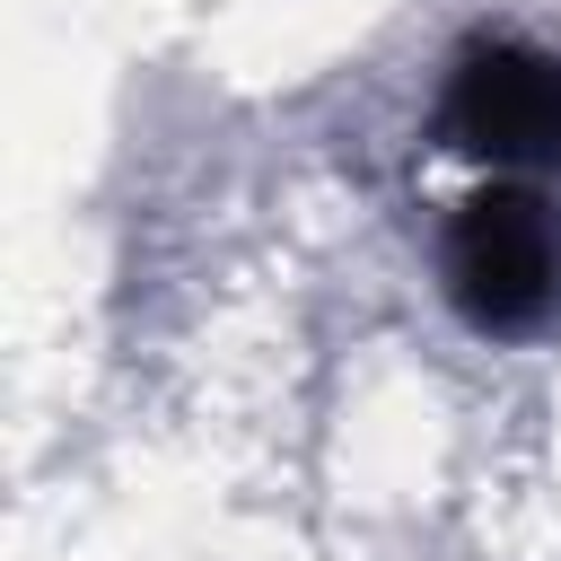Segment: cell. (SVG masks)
I'll list each match as a JSON object with an SVG mask.
<instances>
[{"label": "cell", "mask_w": 561, "mask_h": 561, "mask_svg": "<svg viewBox=\"0 0 561 561\" xmlns=\"http://www.w3.org/2000/svg\"><path fill=\"white\" fill-rule=\"evenodd\" d=\"M438 289L473 333H543L561 316V202L491 184L438 228Z\"/></svg>", "instance_id": "cell-1"}, {"label": "cell", "mask_w": 561, "mask_h": 561, "mask_svg": "<svg viewBox=\"0 0 561 561\" xmlns=\"http://www.w3.org/2000/svg\"><path fill=\"white\" fill-rule=\"evenodd\" d=\"M438 140L491 167H561V53L482 35L438 88Z\"/></svg>", "instance_id": "cell-2"}]
</instances>
